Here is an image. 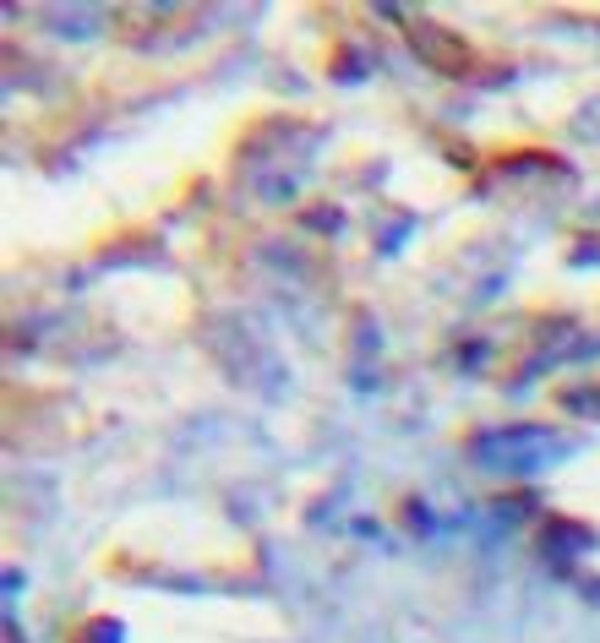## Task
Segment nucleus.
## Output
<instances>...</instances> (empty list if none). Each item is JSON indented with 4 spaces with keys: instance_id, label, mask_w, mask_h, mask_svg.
<instances>
[]
</instances>
